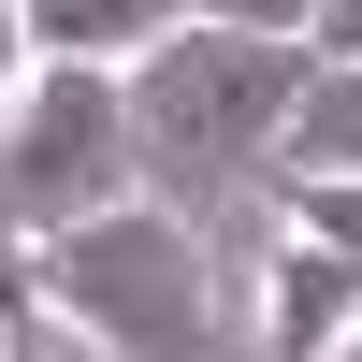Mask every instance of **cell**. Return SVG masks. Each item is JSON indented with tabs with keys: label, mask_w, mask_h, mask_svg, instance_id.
<instances>
[{
	"label": "cell",
	"mask_w": 362,
	"mask_h": 362,
	"mask_svg": "<svg viewBox=\"0 0 362 362\" xmlns=\"http://www.w3.org/2000/svg\"><path fill=\"white\" fill-rule=\"evenodd\" d=\"M203 29H261V44H319V15L334 0H189Z\"/></svg>",
	"instance_id": "ba28073f"
},
{
	"label": "cell",
	"mask_w": 362,
	"mask_h": 362,
	"mask_svg": "<svg viewBox=\"0 0 362 362\" xmlns=\"http://www.w3.org/2000/svg\"><path fill=\"white\" fill-rule=\"evenodd\" d=\"M29 276H44V319L73 348L102 362H203L218 348V261H203V232L174 218V203H116V218L58 232V247H29Z\"/></svg>",
	"instance_id": "6da1fadb"
},
{
	"label": "cell",
	"mask_w": 362,
	"mask_h": 362,
	"mask_svg": "<svg viewBox=\"0 0 362 362\" xmlns=\"http://www.w3.org/2000/svg\"><path fill=\"white\" fill-rule=\"evenodd\" d=\"M0 348H58V319H44V276H29V247H0Z\"/></svg>",
	"instance_id": "9c48e42d"
},
{
	"label": "cell",
	"mask_w": 362,
	"mask_h": 362,
	"mask_svg": "<svg viewBox=\"0 0 362 362\" xmlns=\"http://www.w3.org/2000/svg\"><path fill=\"white\" fill-rule=\"evenodd\" d=\"M261 348L276 362H348L362 348V261L276 232V247H261Z\"/></svg>",
	"instance_id": "277c9868"
},
{
	"label": "cell",
	"mask_w": 362,
	"mask_h": 362,
	"mask_svg": "<svg viewBox=\"0 0 362 362\" xmlns=\"http://www.w3.org/2000/svg\"><path fill=\"white\" fill-rule=\"evenodd\" d=\"M305 87H319V58L305 44H261V29H174L160 58L131 73V131L145 145H174V160H203V174H276V145H290V116H305Z\"/></svg>",
	"instance_id": "3957f363"
},
{
	"label": "cell",
	"mask_w": 362,
	"mask_h": 362,
	"mask_svg": "<svg viewBox=\"0 0 362 362\" xmlns=\"http://www.w3.org/2000/svg\"><path fill=\"white\" fill-rule=\"evenodd\" d=\"M276 189V232H305V247L362 261V174H261Z\"/></svg>",
	"instance_id": "52a82bcc"
},
{
	"label": "cell",
	"mask_w": 362,
	"mask_h": 362,
	"mask_svg": "<svg viewBox=\"0 0 362 362\" xmlns=\"http://www.w3.org/2000/svg\"><path fill=\"white\" fill-rule=\"evenodd\" d=\"M15 87H29V29H15V0H0V116H15Z\"/></svg>",
	"instance_id": "8fae6325"
},
{
	"label": "cell",
	"mask_w": 362,
	"mask_h": 362,
	"mask_svg": "<svg viewBox=\"0 0 362 362\" xmlns=\"http://www.w3.org/2000/svg\"><path fill=\"white\" fill-rule=\"evenodd\" d=\"M29 58H73V73H145V58L189 29V0H15Z\"/></svg>",
	"instance_id": "5b68a950"
},
{
	"label": "cell",
	"mask_w": 362,
	"mask_h": 362,
	"mask_svg": "<svg viewBox=\"0 0 362 362\" xmlns=\"http://www.w3.org/2000/svg\"><path fill=\"white\" fill-rule=\"evenodd\" d=\"M131 73H73V58H29L15 116H0V247H58V232L116 218L131 203Z\"/></svg>",
	"instance_id": "7a4b0ae2"
},
{
	"label": "cell",
	"mask_w": 362,
	"mask_h": 362,
	"mask_svg": "<svg viewBox=\"0 0 362 362\" xmlns=\"http://www.w3.org/2000/svg\"><path fill=\"white\" fill-rule=\"evenodd\" d=\"M305 58H319V73H362V0H334V15H319V44H305Z\"/></svg>",
	"instance_id": "30bf717a"
},
{
	"label": "cell",
	"mask_w": 362,
	"mask_h": 362,
	"mask_svg": "<svg viewBox=\"0 0 362 362\" xmlns=\"http://www.w3.org/2000/svg\"><path fill=\"white\" fill-rule=\"evenodd\" d=\"M276 174H362V73H319V87H305Z\"/></svg>",
	"instance_id": "8992f818"
}]
</instances>
